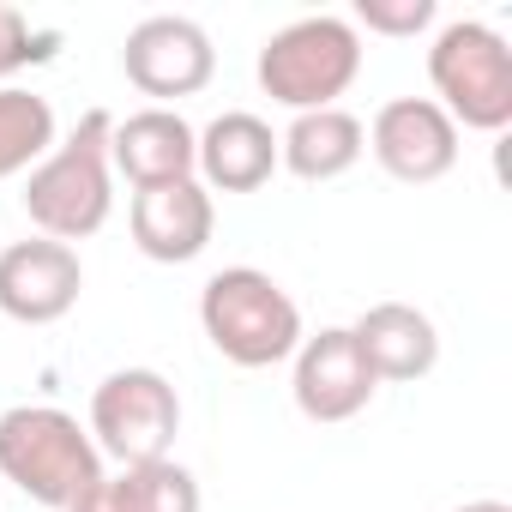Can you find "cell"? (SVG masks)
Wrapping results in <instances>:
<instances>
[{
  "instance_id": "e0dca14e",
  "label": "cell",
  "mask_w": 512,
  "mask_h": 512,
  "mask_svg": "<svg viewBox=\"0 0 512 512\" xmlns=\"http://www.w3.org/2000/svg\"><path fill=\"white\" fill-rule=\"evenodd\" d=\"M121 488H127V512H199V506H205L193 470L175 464V458L121 470Z\"/></svg>"
},
{
  "instance_id": "277c9868",
  "label": "cell",
  "mask_w": 512,
  "mask_h": 512,
  "mask_svg": "<svg viewBox=\"0 0 512 512\" xmlns=\"http://www.w3.org/2000/svg\"><path fill=\"white\" fill-rule=\"evenodd\" d=\"M253 79L290 115L338 109V97L362 79V31L338 13H308L260 43Z\"/></svg>"
},
{
  "instance_id": "2e32d148",
  "label": "cell",
  "mask_w": 512,
  "mask_h": 512,
  "mask_svg": "<svg viewBox=\"0 0 512 512\" xmlns=\"http://www.w3.org/2000/svg\"><path fill=\"white\" fill-rule=\"evenodd\" d=\"M55 109L25 85H0V181L31 175L55 151Z\"/></svg>"
},
{
  "instance_id": "8992f818",
  "label": "cell",
  "mask_w": 512,
  "mask_h": 512,
  "mask_svg": "<svg viewBox=\"0 0 512 512\" xmlns=\"http://www.w3.org/2000/svg\"><path fill=\"white\" fill-rule=\"evenodd\" d=\"M91 446L103 458H115L121 470L133 464H157L169 458L175 434H181V398L157 368H115L97 380L91 392V422H85Z\"/></svg>"
},
{
  "instance_id": "9a60e30c",
  "label": "cell",
  "mask_w": 512,
  "mask_h": 512,
  "mask_svg": "<svg viewBox=\"0 0 512 512\" xmlns=\"http://www.w3.org/2000/svg\"><path fill=\"white\" fill-rule=\"evenodd\" d=\"M362 151L368 133L350 109H314L278 133V169H290L296 181H338L362 163Z\"/></svg>"
},
{
  "instance_id": "8fae6325",
  "label": "cell",
  "mask_w": 512,
  "mask_h": 512,
  "mask_svg": "<svg viewBox=\"0 0 512 512\" xmlns=\"http://www.w3.org/2000/svg\"><path fill=\"white\" fill-rule=\"evenodd\" d=\"M133 223V247L157 266H187L211 247L217 229V205L199 181H163V187H139L127 205Z\"/></svg>"
},
{
  "instance_id": "ac0fdd59",
  "label": "cell",
  "mask_w": 512,
  "mask_h": 512,
  "mask_svg": "<svg viewBox=\"0 0 512 512\" xmlns=\"http://www.w3.org/2000/svg\"><path fill=\"white\" fill-rule=\"evenodd\" d=\"M55 43H61L55 31H31V19L0 0V85H13L25 67H43L55 55Z\"/></svg>"
},
{
  "instance_id": "5b68a950",
  "label": "cell",
  "mask_w": 512,
  "mask_h": 512,
  "mask_svg": "<svg viewBox=\"0 0 512 512\" xmlns=\"http://www.w3.org/2000/svg\"><path fill=\"white\" fill-rule=\"evenodd\" d=\"M428 85L446 121L464 133H506L512 127V49L482 19H452L428 43Z\"/></svg>"
},
{
  "instance_id": "5bb4252c",
  "label": "cell",
  "mask_w": 512,
  "mask_h": 512,
  "mask_svg": "<svg viewBox=\"0 0 512 512\" xmlns=\"http://www.w3.org/2000/svg\"><path fill=\"white\" fill-rule=\"evenodd\" d=\"M350 338H356V350H362V362L374 368L380 386H410V380L434 374V362H440V332L410 302H374L350 326Z\"/></svg>"
},
{
  "instance_id": "d6986e66",
  "label": "cell",
  "mask_w": 512,
  "mask_h": 512,
  "mask_svg": "<svg viewBox=\"0 0 512 512\" xmlns=\"http://www.w3.org/2000/svg\"><path fill=\"white\" fill-rule=\"evenodd\" d=\"M350 25L368 37H416L434 25V0H356Z\"/></svg>"
},
{
  "instance_id": "4fadbf2b",
  "label": "cell",
  "mask_w": 512,
  "mask_h": 512,
  "mask_svg": "<svg viewBox=\"0 0 512 512\" xmlns=\"http://www.w3.org/2000/svg\"><path fill=\"white\" fill-rule=\"evenodd\" d=\"M193 175L205 193H260L278 175V133L247 109H223L199 127Z\"/></svg>"
},
{
  "instance_id": "7a4b0ae2",
  "label": "cell",
  "mask_w": 512,
  "mask_h": 512,
  "mask_svg": "<svg viewBox=\"0 0 512 512\" xmlns=\"http://www.w3.org/2000/svg\"><path fill=\"white\" fill-rule=\"evenodd\" d=\"M199 326H205L211 350L223 362H235V368H278L308 338L296 296L260 266L211 272L205 290H199Z\"/></svg>"
},
{
  "instance_id": "ffe728a7",
  "label": "cell",
  "mask_w": 512,
  "mask_h": 512,
  "mask_svg": "<svg viewBox=\"0 0 512 512\" xmlns=\"http://www.w3.org/2000/svg\"><path fill=\"white\" fill-rule=\"evenodd\" d=\"M67 512H127V488H121V476H109V470H103V476H97V482L67 506Z\"/></svg>"
},
{
  "instance_id": "52a82bcc",
  "label": "cell",
  "mask_w": 512,
  "mask_h": 512,
  "mask_svg": "<svg viewBox=\"0 0 512 512\" xmlns=\"http://www.w3.org/2000/svg\"><path fill=\"white\" fill-rule=\"evenodd\" d=\"M121 73L133 91L157 97V109H169L175 97H199L217 73V49L205 37V25L181 19V13H157L139 19L121 43Z\"/></svg>"
},
{
  "instance_id": "3957f363",
  "label": "cell",
  "mask_w": 512,
  "mask_h": 512,
  "mask_svg": "<svg viewBox=\"0 0 512 512\" xmlns=\"http://www.w3.org/2000/svg\"><path fill=\"white\" fill-rule=\"evenodd\" d=\"M103 476V452L61 404H13L0 410V482H13L25 500L67 512Z\"/></svg>"
},
{
  "instance_id": "6da1fadb",
  "label": "cell",
  "mask_w": 512,
  "mask_h": 512,
  "mask_svg": "<svg viewBox=\"0 0 512 512\" xmlns=\"http://www.w3.org/2000/svg\"><path fill=\"white\" fill-rule=\"evenodd\" d=\"M109 133L115 115L91 109L79 115V127L67 139H55V151L25 175V217L37 223V235L49 241H91L109 211H115V163H109Z\"/></svg>"
},
{
  "instance_id": "44dd1931",
  "label": "cell",
  "mask_w": 512,
  "mask_h": 512,
  "mask_svg": "<svg viewBox=\"0 0 512 512\" xmlns=\"http://www.w3.org/2000/svg\"><path fill=\"white\" fill-rule=\"evenodd\" d=\"M452 512H512L506 500H464V506H452Z\"/></svg>"
},
{
  "instance_id": "7c38bea8",
  "label": "cell",
  "mask_w": 512,
  "mask_h": 512,
  "mask_svg": "<svg viewBox=\"0 0 512 512\" xmlns=\"http://www.w3.org/2000/svg\"><path fill=\"white\" fill-rule=\"evenodd\" d=\"M199 157V127L181 109H139L127 121H115L109 133V163L115 175L139 193V187H163V181H199L193 175Z\"/></svg>"
},
{
  "instance_id": "9c48e42d",
  "label": "cell",
  "mask_w": 512,
  "mask_h": 512,
  "mask_svg": "<svg viewBox=\"0 0 512 512\" xmlns=\"http://www.w3.org/2000/svg\"><path fill=\"white\" fill-rule=\"evenodd\" d=\"M362 133H368L374 163L404 187H428V181L452 175V163H458V127L446 121V109L434 97H392V103H380V115Z\"/></svg>"
},
{
  "instance_id": "ba28073f",
  "label": "cell",
  "mask_w": 512,
  "mask_h": 512,
  "mask_svg": "<svg viewBox=\"0 0 512 512\" xmlns=\"http://www.w3.org/2000/svg\"><path fill=\"white\" fill-rule=\"evenodd\" d=\"M85 290V266H79V247L31 235L0 247V314L19 320V326H55L79 308Z\"/></svg>"
},
{
  "instance_id": "30bf717a",
  "label": "cell",
  "mask_w": 512,
  "mask_h": 512,
  "mask_svg": "<svg viewBox=\"0 0 512 512\" xmlns=\"http://www.w3.org/2000/svg\"><path fill=\"white\" fill-rule=\"evenodd\" d=\"M290 362H296V368H290V392H296V410H302L308 422H350V416H362L368 398L380 392V380H374V368L362 362L350 326H320L314 338L296 344Z\"/></svg>"
}]
</instances>
